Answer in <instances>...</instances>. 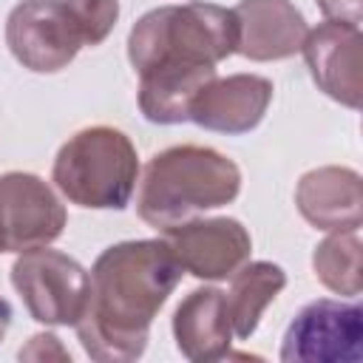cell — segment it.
I'll return each instance as SVG.
<instances>
[{
    "label": "cell",
    "instance_id": "11",
    "mask_svg": "<svg viewBox=\"0 0 363 363\" xmlns=\"http://www.w3.org/2000/svg\"><path fill=\"white\" fill-rule=\"evenodd\" d=\"M272 79L258 74H230L210 79L190 105V122L204 130L241 136L261 125L272 102Z\"/></svg>",
    "mask_w": 363,
    "mask_h": 363
},
{
    "label": "cell",
    "instance_id": "10",
    "mask_svg": "<svg viewBox=\"0 0 363 363\" xmlns=\"http://www.w3.org/2000/svg\"><path fill=\"white\" fill-rule=\"evenodd\" d=\"M360 26L323 20L306 31L301 54L315 85L349 111L360 108Z\"/></svg>",
    "mask_w": 363,
    "mask_h": 363
},
{
    "label": "cell",
    "instance_id": "19",
    "mask_svg": "<svg viewBox=\"0 0 363 363\" xmlns=\"http://www.w3.org/2000/svg\"><path fill=\"white\" fill-rule=\"evenodd\" d=\"M20 360H71V354L60 343L57 335L40 332V335L28 337V343L20 349Z\"/></svg>",
    "mask_w": 363,
    "mask_h": 363
},
{
    "label": "cell",
    "instance_id": "16",
    "mask_svg": "<svg viewBox=\"0 0 363 363\" xmlns=\"http://www.w3.org/2000/svg\"><path fill=\"white\" fill-rule=\"evenodd\" d=\"M286 286V272L272 261H247L230 275V289L224 292L233 335L247 340L255 335L264 309Z\"/></svg>",
    "mask_w": 363,
    "mask_h": 363
},
{
    "label": "cell",
    "instance_id": "12",
    "mask_svg": "<svg viewBox=\"0 0 363 363\" xmlns=\"http://www.w3.org/2000/svg\"><path fill=\"white\" fill-rule=\"evenodd\" d=\"M235 17V54L252 62L289 60L301 51L306 20L292 0H238Z\"/></svg>",
    "mask_w": 363,
    "mask_h": 363
},
{
    "label": "cell",
    "instance_id": "15",
    "mask_svg": "<svg viewBox=\"0 0 363 363\" xmlns=\"http://www.w3.org/2000/svg\"><path fill=\"white\" fill-rule=\"evenodd\" d=\"M216 68H153L139 74V111L153 125L190 122L199 91L216 79Z\"/></svg>",
    "mask_w": 363,
    "mask_h": 363
},
{
    "label": "cell",
    "instance_id": "20",
    "mask_svg": "<svg viewBox=\"0 0 363 363\" xmlns=\"http://www.w3.org/2000/svg\"><path fill=\"white\" fill-rule=\"evenodd\" d=\"M315 3H318V9L323 11L326 20H340V23L360 26L363 0H315Z\"/></svg>",
    "mask_w": 363,
    "mask_h": 363
},
{
    "label": "cell",
    "instance_id": "17",
    "mask_svg": "<svg viewBox=\"0 0 363 363\" xmlns=\"http://www.w3.org/2000/svg\"><path fill=\"white\" fill-rule=\"evenodd\" d=\"M363 241L360 230L329 233L312 252V269L318 281L343 298H357L363 286Z\"/></svg>",
    "mask_w": 363,
    "mask_h": 363
},
{
    "label": "cell",
    "instance_id": "1",
    "mask_svg": "<svg viewBox=\"0 0 363 363\" xmlns=\"http://www.w3.org/2000/svg\"><path fill=\"white\" fill-rule=\"evenodd\" d=\"M184 269L164 238L119 241L102 250L88 272L85 306L74 323L91 360H139L159 309L179 286Z\"/></svg>",
    "mask_w": 363,
    "mask_h": 363
},
{
    "label": "cell",
    "instance_id": "21",
    "mask_svg": "<svg viewBox=\"0 0 363 363\" xmlns=\"http://www.w3.org/2000/svg\"><path fill=\"white\" fill-rule=\"evenodd\" d=\"M9 326H11V303L0 295V343H3V337L9 332Z\"/></svg>",
    "mask_w": 363,
    "mask_h": 363
},
{
    "label": "cell",
    "instance_id": "14",
    "mask_svg": "<svg viewBox=\"0 0 363 363\" xmlns=\"http://www.w3.org/2000/svg\"><path fill=\"white\" fill-rule=\"evenodd\" d=\"M176 349L193 363H210L230 357L233 326L227 315V301L218 286L193 289L173 312Z\"/></svg>",
    "mask_w": 363,
    "mask_h": 363
},
{
    "label": "cell",
    "instance_id": "8",
    "mask_svg": "<svg viewBox=\"0 0 363 363\" xmlns=\"http://www.w3.org/2000/svg\"><path fill=\"white\" fill-rule=\"evenodd\" d=\"M68 224L65 204L34 173L0 176V252H28L54 244Z\"/></svg>",
    "mask_w": 363,
    "mask_h": 363
},
{
    "label": "cell",
    "instance_id": "2",
    "mask_svg": "<svg viewBox=\"0 0 363 363\" xmlns=\"http://www.w3.org/2000/svg\"><path fill=\"white\" fill-rule=\"evenodd\" d=\"M238 193L241 170L230 156L204 145H173L145 164L136 213L147 227L164 233L233 204Z\"/></svg>",
    "mask_w": 363,
    "mask_h": 363
},
{
    "label": "cell",
    "instance_id": "13",
    "mask_svg": "<svg viewBox=\"0 0 363 363\" xmlns=\"http://www.w3.org/2000/svg\"><path fill=\"white\" fill-rule=\"evenodd\" d=\"M298 213L323 233L360 230L363 224V187L360 173L340 164L306 170L295 187Z\"/></svg>",
    "mask_w": 363,
    "mask_h": 363
},
{
    "label": "cell",
    "instance_id": "4",
    "mask_svg": "<svg viewBox=\"0 0 363 363\" xmlns=\"http://www.w3.org/2000/svg\"><path fill=\"white\" fill-rule=\"evenodd\" d=\"M51 182L77 207L125 210L139 182L136 147L119 128H82L57 150Z\"/></svg>",
    "mask_w": 363,
    "mask_h": 363
},
{
    "label": "cell",
    "instance_id": "5",
    "mask_svg": "<svg viewBox=\"0 0 363 363\" xmlns=\"http://www.w3.org/2000/svg\"><path fill=\"white\" fill-rule=\"evenodd\" d=\"M11 286L37 323L74 326L88 292V269L51 247L20 252L11 264Z\"/></svg>",
    "mask_w": 363,
    "mask_h": 363
},
{
    "label": "cell",
    "instance_id": "6",
    "mask_svg": "<svg viewBox=\"0 0 363 363\" xmlns=\"http://www.w3.org/2000/svg\"><path fill=\"white\" fill-rule=\"evenodd\" d=\"M360 357L363 309L357 301H309L295 312L281 340L284 363H357Z\"/></svg>",
    "mask_w": 363,
    "mask_h": 363
},
{
    "label": "cell",
    "instance_id": "9",
    "mask_svg": "<svg viewBox=\"0 0 363 363\" xmlns=\"http://www.w3.org/2000/svg\"><path fill=\"white\" fill-rule=\"evenodd\" d=\"M162 238L173 250L184 272L199 281H224L241 264L250 261L252 238L250 230L230 216L193 218L173 230H164Z\"/></svg>",
    "mask_w": 363,
    "mask_h": 363
},
{
    "label": "cell",
    "instance_id": "3",
    "mask_svg": "<svg viewBox=\"0 0 363 363\" xmlns=\"http://www.w3.org/2000/svg\"><path fill=\"white\" fill-rule=\"evenodd\" d=\"M230 54H235L233 9L201 0L150 9L128 34V60L136 74L153 68H216Z\"/></svg>",
    "mask_w": 363,
    "mask_h": 363
},
{
    "label": "cell",
    "instance_id": "7",
    "mask_svg": "<svg viewBox=\"0 0 363 363\" xmlns=\"http://www.w3.org/2000/svg\"><path fill=\"white\" fill-rule=\"evenodd\" d=\"M11 57L34 74H57L79 54L82 37L65 0H23L6 17Z\"/></svg>",
    "mask_w": 363,
    "mask_h": 363
},
{
    "label": "cell",
    "instance_id": "18",
    "mask_svg": "<svg viewBox=\"0 0 363 363\" xmlns=\"http://www.w3.org/2000/svg\"><path fill=\"white\" fill-rule=\"evenodd\" d=\"M65 9L82 37V48L105 43L119 20V0H65Z\"/></svg>",
    "mask_w": 363,
    "mask_h": 363
}]
</instances>
